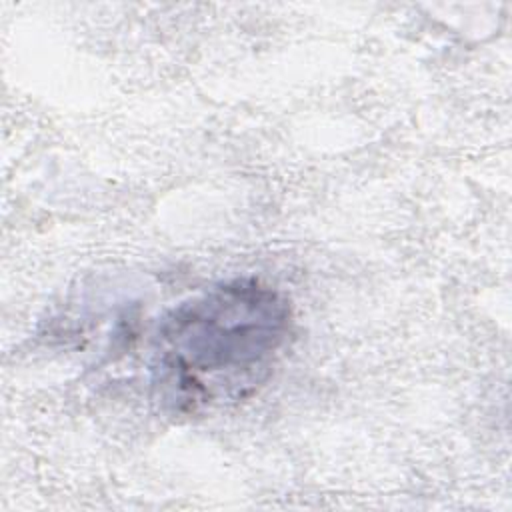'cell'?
<instances>
[{
  "label": "cell",
  "mask_w": 512,
  "mask_h": 512,
  "mask_svg": "<svg viewBox=\"0 0 512 512\" xmlns=\"http://www.w3.org/2000/svg\"><path fill=\"white\" fill-rule=\"evenodd\" d=\"M292 330L284 294L258 278L220 282L170 308L152 340V388L172 416L244 400Z\"/></svg>",
  "instance_id": "6da1fadb"
}]
</instances>
